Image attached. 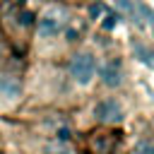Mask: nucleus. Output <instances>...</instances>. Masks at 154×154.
I'll return each mask as SVG.
<instances>
[{"label": "nucleus", "instance_id": "obj_1", "mask_svg": "<svg viewBox=\"0 0 154 154\" xmlns=\"http://www.w3.org/2000/svg\"><path fill=\"white\" fill-rule=\"evenodd\" d=\"M67 22H70L67 10H65V7L53 5V7H48V10L41 14V19H38V36H41V38L58 36V34L67 26Z\"/></svg>", "mask_w": 154, "mask_h": 154}, {"label": "nucleus", "instance_id": "obj_2", "mask_svg": "<svg viewBox=\"0 0 154 154\" xmlns=\"http://www.w3.org/2000/svg\"><path fill=\"white\" fill-rule=\"evenodd\" d=\"M70 72H72V77H75L77 84H89L91 77H94V72H96L94 55L91 53H77L72 58V63H70Z\"/></svg>", "mask_w": 154, "mask_h": 154}, {"label": "nucleus", "instance_id": "obj_3", "mask_svg": "<svg viewBox=\"0 0 154 154\" xmlns=\"http://www.w3.org/2000/svg\"><path fill=\"white\" fill-rule=\"evenodd\" d=\"M94 116L101 120V123H120L125 118L123 113V106L116 101V99H103L94 106Z\"/></svg>", "mask_w": 154, "mask_h": 154}, {"label": "nucleus", "instance_id": "obj_4", "mask_svg": "<svg viewBox=\"0 0 154 154\" xmlns=\"http://www.w3.org/2000/svg\"><path fill=\"white\" fill-rule=\"evenodd\" d=\"M123 77H125V72H123V60L120 58H113V60L103 63V67H101V82L106 87H120Z\"/></svg>", "mask_w": 154, "mask_h": 154}, {"label": "nucleus", "instance_id": "obj_5", "mask_svg": "<svg viewBox=\"0 0 154 154\" xmlns=\"http://www.w3.org/2000/svg\"><path fill=\"white\" fill-rule=\"evenodd\" d=\"M22 94V79L14 75H0V96L17 99Z\"/></svg>", "mask_w": 154, "mask_h": 154}, {"label": "nucleus", "instance_id": "obj_6", "mask_svg": "<svg viewBox=\"0 0 154 154\" xmlns=\"http://www.w3.org/2000/svg\"><path fill=\"white\" fill-rule=\"evenodd\" d=\"M116 142H118V132H111L108 137H106V135H99V137L91 142V149H94V154H113Z\"/></svg>", "mask_w": 154, "mask_h": 154}, {"label": "nucleus", "instance_id": "obj_7", "mask_svg": "<svg viewBox=\"0 0 154 154\" xmlns=\"http://www.w3.org/2000/svg\"><path fill=\"white\" fill-rule=\"evenodd\" d=\"M132 51H135V55H137L147 67H154V51H152L149 46H144V43L135 41V43H132Z\"/></svg>", "mask_w": 154, "mask_h": 154}, {"label": "nucleus", "instance_id": "obj_8", "mask_svg": "<svg viewBox=\"0 0 154 154\" xmlns=\"http://www.w3.org/2000/svg\"><path fill=\"white\" fill-rule=\"evenodd\" d=\"M135 154H154V142L152 140H140L135 147Z\"/></svg>", "mask_w": 154, "mask_h": 154}, {"label": "nucleus", "instance_id": "obj_9", "mask_svg": "<svg viewBox=\"0 0 154 154\" xmlns=\"http://www.w3.org/2000/svg\"><path fill=\"white\" fill-rule=\"evenodd\" d=\"M103 12H106V7H103L101 2H91V5H89V17H91V19H99Z\"/></svg>", "mask_w": 154, "mask_h": 154}, {"label": "nucleus", "instance_id": "obj_10", "mask_svg": "<svg viewBox=\"0 0 154 154\" xmlns=\"http://www.w3.org/2000/svg\"><path fill=\"white\" fill-rule=\"evenodd\" d=\"M116 22H118V14H106L101 24H103V29H106V31H111V29L116 26Z\"/></svg>", "mask_w": 154, "mask_h": 154}, {"label": "nucleus", "instance_id": "obj_11", "mask_svg": "<svg viewBox=\"0 0 154 154\" xmlns=\"http://www.w3.org/2000/svg\"><path fill=\"white\" fill-rule=\"evenodd\" d=\"M19 24H22V26H31V24H34V14H31V12H22V14H19Z\"/></svg>", "mask_w": 154, "mask_h": 154}, {"label": "nucleus", "instance_id": "obj_12", "mask_svg": "<svg viewBox=\"0 0 154 154\" xmlns=\"http://www.w3.org/2000/svg\"><path fill=\"white\" fill-rule=\"evenodd\" d=\"M118 5H120L125 12H132V2H130V0H118Z\"/></svg>", "mask_w": 154, "mask_h": 154}, {"label": "nucleus", "instance_id": "obj_13", "mask_svg": "<svg viewBox=\"0 0 154 154\" xmlns=\"http://www.w3.org/2000/svg\"><path fill=\"white\" fill-rule=\"evenodd\" d=\"M67 41H77V29H67Z\"/></svg>", "mask_w": 154, "mask_h": 154}, {"label": "nucleus", "instance_id": "obj_14", "mask_svg": "<svg viewBox=\"0 0 154 154\" xmlns=\"http://www.w3.org/2000/svg\"><path fill=\"white\" fill-rule=\"evenodd\" d=\"M0 55H2V43H0Z\"/></svg>", "mask_w": 154, "mask_h": 154}, {"label": "nucleus", "instance_id": "obj_15", "mask_svg": "<svg viewBox=\"0 0 154 154\" xmlns=\"http://www.w3.org/2000/svg\"><path fill=\"white\" fill-rule=\"evenodd\" d=\"M19 2H22V0H19Z\"/></svg>", "mask_w": 154, "mask_h": 154}]
</instances>
